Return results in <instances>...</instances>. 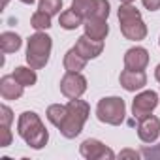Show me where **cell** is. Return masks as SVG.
I'll list each match as a JSON object with an SVG mask.
<instances>
[{
    "label": "cell",
    "instance_id": "1f68e13d",
    "mask_svg": "<svg viewBox=\"0 0 160 160\" xmlns=\"http://www.w3.org/2000/svg\"><path fill=\"white\" fill-rule=\"evenodd\" d=\"M158 45H160V38H158Z\"/></svg>",
    "mask_w": 160,
    "mask_h": 160
},
{
    "label": "cell",
    "instance_id": "d4e9b609",
    "mask_svg": "<svg viewBox=\"0 0 160 160\" xmlns=\"http://www.w3.org/2000/svg\"><path fill=\"white\" fill-rule=\"evenodd\" d=\"M141 156H145V158H160V145L145 147V149L141 151Z\"/></svg>",
    "mask_w": 160,
    "mask_h": 160
},
{
    "label": "cell",
    "instance_id": "2e32d148",
    "mask_svg": "<svg viewBox=\"0 0 160 160\" xmlns=\"http://www.w3.org/2000/svg\"><path fill=\"white\" fill-rule=\"evenodd\" d=\"M21 45H23V40L19 34L10 32V30L0 34V47H2L4 53H17L21 49Z\"/></svg>",
    "mask_w": 160,
    "mask_h": 160
},
{
    "label": "cell",
    "instance_id": "52a82bcc",
    "mask_svg": "<svg viewBox=\"0 0 160 160\" xmlns=\"http://www.w3.org/2000/svg\"><path fill=\"white\" fill-rule=\"evenodd\" d=\"M158 104H160V98H158V94L154 91H143V92L136 94V98L132 102V115H134V119L139 121V119L151 115L156 109Z\"/></svg>",
    "mask_w": 160,
    "mask_h": 160
},
{
    "label": "cell",
    "instance_id": "cb8c5ba5",
    "mask_svg": "<svg viewBox=\"0 0 160 160\" xmlns=\"http://www.w3.org/2000/svg\"><path fill=\"white\" fill-rule=\"evenodd\" d=\"M0 132H2V141H0V147H10L12 145V139H13L12 130L6 128V126H0Z\"/></svg>",
    "mask_w": 160,
    "mask_h": 160
},
{
    "label": "cell",
    "instance_id": "4fadbf2b",
    "mask_svg": "<svg viewBox=\"0 0 160 160\" xmlns=\"http://www.w3.org/2000/svg\"><path fill=\"white\" fill-rule=\"evenodd\" d=\"M83 28H85V34L89 38L98 40V42H104L106 36L109 34L108 19H102V17H87L83 23Z\"/></svg>",
    "mask_w": 160,
    "mask_h": 160
},
{
    "label": "cell",
    "instance_id": "484cf974",
    "mask_svg": "<svg viewBox=\"0 0 160 160\" xmlns=\"http://www.w3.org/2000/svg\"><path fill=\"white\" fill-rule=\"evenodd\" d=\"M141 2H143L145 10H149V12H156V10H160V0H141Z\"/></svg>",
    "mask_w": 160,
    "mask_h": 160
},
{
    "label": "cell",
    "instance_id": "ac0fdd59",
    "mask_svg": "<svg viewBox=\"0 0 160 160\" xmlns=\"http://www.w3.org/2000/svg\"><path fill=\"white\" fill-rule=\"evenodd\" d=\"M13 77L17 79V81L23 85V87H32V85H36V81H38V75H36V70L32 68V66H17L15 70H13Z\"/></svg>",
    "mask_w": 160,
    "mask_h": 160
},
{
    "label": "cell",
    "instance_id": "e0dca14e",
    "mask_svg": "<svg viewBox=\"0 0 160 160\" xmlns=\"http://www.w3.org/2000/svg\"><path fill=\"white\" fill-rule=\"evenodd\" d=\"M83 23H85V19L79 15L77 12H73L72 8L66 10V12H62L60 17H58V25H60L64 30H75L77 27H81Z\"/></svg>",
    "mask_w": 160,
    "mask_h": 160
},
{
    "label": "cell",
    "instance_id": "7402d4cb",
    "mask_svg": "<svg viewBox=\"0 0 160 160\" xmlns=\"http://www.w3.org/2000/svg\"><path fill=\"white\" fill-rule=\"evenodd\" d=\"M38 10H42V12H45V13H49L53 17V15L60 13L62 0H40V2H38Z\"/></svg>",
    "mask_w": 160,
    "mask_h": 160
},
{
    "label": "cell",
    "instance_id": "277c9868",
    "mask_svg": "<svg viewBox=\"0 0 160 160\" xmlns=\"http://www.w3.org/2000/svg\"><path fill=\"white\" fill-rule=\"evenodd\" d=\"M51 49H53V40L51 36H47L45 32H36L27 40V62L28 66H32L34 70H42L45 68V64L49 62L51 57Z\"/></svg>",
    "mask_w": 160,
    "mask_h": 160
},
{
    "label": "cell",
    "instance_id": "9a60e30c",
    "mask_svg": "<svg viewBox=\"0 0 160 160\" xmlns=\"http://www.w3.org/2000/svg\"><path fill=\"white\" fill-rule=\"evenodd\" d=\"M62 64H64V70H66V72H81V70H85V66H87V58L79 55V53L75 51V47H72V49L66 51Z\"/></svg>",
    "mask_w": 160,
    "mask_h": 160
},
{
    "label": "cell",
    "instance_id": "8992f818",
    "mask_svg": "<svg viewBox=\"0 0 160 160\" xmlns=\"http://www.w3.org/2000/svg\"><path fill=\"white\" fill-rule=\"evenodd\" d=\"M87 91V77L81 72H66L60 79V92L68 98H81Z\"/></svg>",
    "mask_w": 160,
    "mask_h": 160
},
{
    "label": "cell",
    "instance_id": "44dd1931",
    "mask_svg": "<svg viewBox=\"0 0 160 160\" xmlns=\"http://www.w3.org/2000/svg\"><path fill=\"white\" fill-rule=\"evenodd\" d=\"M30 27H32V28H36V30H40V32H43V30L51 28V15H49V13H45V12H42V10L34 12V13H32V17H30Z\"/></svg>",
    "mask_w": 160,
    "mask_h": 160
},
{
    "label": "cell",
    "instance_id": "6da1fadb",
    "mask_svg": "<svg viewBox=\"0 0 160 160\" xmlns=\"http://www.w3.org/2000/svg\"><path fill=\"white\" fill-rule=\"evenodd\" d=\"M17 134L30 149H43L49 141V132L36 111H23L17 119Z\"/></svg>",
    "mask_w": 160,
    "mask_h": 160
},
{
    "label": "cell",
    "instance_id": "ba28073f",
    "mask_svg": "<svg viewBox=\"0 0 160 160\" xmlns=\"http://www.w3.org/2000/svg\"><path fill=\"white\" fill-rule=\"evenodd\" d=\"M79 152L87 160H113L115 158V152L106 143H102L100 139H94V138H89L79 145Z\"/></svg>",
    "mask_w": 160,
    "mask_h": 160
},
{
    "label": "cell",
    "instance_id": "30bf717a",
    "mask_svg": "<svg viewBox=\"0 0 160 160\" xmlns=\"http://www.w3.org/2000/svg\"><path fill=\"white\" fill-rule=\"evenodd\" d=\"M119 83L128 92L141 91L147 85V73L143 70H128V68H124L121 72V75H119Z\"/></svg>",
    "mask_w": 160,
    "mask_h": 160
},
{
    "label": "cell",
    "instance_id": "603a6c76",
    "mask_svg": "<svg viewBox=\"0 0 160 160\" xmlns=\"http://www.w3.org/2000/svg\"><path fill=\"white\" fill-rule=\"evenodd\" d=\"M13 122V111L8 106H0V126L10 128Z\"/></svg>",
    "mask_w": 160,
    "mask_h": 160
},
{
    "label": "cell",
    "instance_id": "4316f807",
    "mask_svg": "<svg viewBox=\"0 0 160 160\" xmlns=\"http://www.w3.org/2000/svg\"><path fill=\"white\" fill-rule=\"evenodd\" d=\"M121 158H124V156H130V158H139L141 156V152H138V151H132V149H124V151H121V154H119Z\"/></svg>",
    "mask_w": 160,
    "mask_h": 160
},
{
    "label": "cell",
    "instance_id": "83f0119b",
    "mask_svg": "<svg viewBox=\"0 0 160 160\" xmlns=\"http://www.w3.org/2000/svg\"><path fill=\"white\" fill-rule=\"evenodd\" d=\"M154 79L160 83V64H158V66H156V70H154Z\"/></svg>",
    "mask_w": 160,
    "mask_h": 160
},
{
    "label": "cell",
    "instance_id": "4dcf8cb0",
    "mask_svg": "<svg viewBox=\"0 0 160 160\" xmlns=\"http://www.w3.org/2000/svg\"><path fill=\"white\" fill-rule=\"evenodd\" d=\"M8 2H10V0H4V2H2V6L6 8V6H8Z\"/></svg>",
    "mask_w": 160,
    "mask_h": 160
},
{
    "label": "cell",
    "instance_id": "8fae6325",
    "mask_svg": "<svg viewBox=\"0 0 160 160\" xmlns=\"http://www.w3.org/2000/svg\"><path fill=\"white\" fill-rule=\"evenodd\" d=\"M73 47H75V51L81 55V57H85L87 60H91V58H96V57L102 55V51H104V42L92 40V38H89L87 34H83V36L77 38V42H75Z\"/></svg>",
    "mask_w": 160,
    "mask_h": 160
},
{
    "label": "cell",
    "instance_id": "7a4b0ae2",
    "mask_svg": "<svg viewBox=\"0 0 160 160\" xmlns=\"http://www.w3.org/2000/svg\"><path fill=\"white\" fill-rule=\"evenodd\" d=\"M91 115V106L81 100V98H73L66 104V117L62 124L58 126V132L66 139H73L83 132V126Z\"/></svg>",
    "mask_w": 160,
    "mask_h": 160
},
{
    "label": "cell",
    "instance_id": "9c48e42d",
    "mask_svg": "<svg viewBox=\"0 0 160 160\" xmlns=\"http://www.w3.org/2000/svg\"><path fill=\"white\" fill-rule=\"evenodd\" d=\"M138 136L143 143L151 145L160 136V119L154 115H147L138 121Z\"/></svg>",
    "mask_w": 160,
    "mask_h": 160
},
{
    "label": "cell",
    "instance_id": "f546056e",
    "mask_svg": "<svg viewBox=\"0 0 160 160\" xmlns=\"http://www.w3.org/2000/svg\"><path fill=\"white\" fill-rule=\"evenodd\" d=\"M119 2H121V4H132L134 0H119Z\"/></svg>",
    "mask_w": 160,
    "mask_h": 160
},
{
    "label": "cell",
    "instance_id": "5bb4252c",
    "mask_svg": "<svg viewBox=\"0 0 160 160\" xmlns=\"http://www.w3.org/2000/svg\"><path fill=\"white\" fill-rule=\"evenodd\" d=\"M25 92V87L12 75H2L0 79V94L4 100H19Z\"/></svg>",
    "mask_w": 160,
    "mask_h": 160
},
{
    "label": "cell",
    "instance_id": "3957f363",
    "mask_svg": "<svg viewBox=\"0 0 160 160\" xmlns=\"http://www.w3.org/2000/svg\"><path fill=\"white\" fill-rule=\"evenodd\" d=\"M119 27H121V34L130 40V42H141L147 38V25L141 19V12L132 6V4H121L119 12Z\"/></svg>",
    "mask_w": 160,
    "mask_h": 160
},
{
    "label": "cell",
    "instance_id": "5b68a950",
    "mask_svg": "<svg viewBox=\"0 0 160 160\" xmlns=\"http://www.w3.org/2000/svg\"><path fill=\"white\" fill-rule=\"evenodd\" d=\"M96 117L104 124L121 126L126 117V104L121 96H106L96 106Z\"/></svg>",
    "mask_w": 160,
    "mask_h": 160
},
{
    "label": "cell",
    "instance_id": "7c38bea8",
    "mask_svg": "<svg viewBox=\"0 0 160 160\" xmlns=\"http://www.w3.org/2000/svg\"><path fill=\"white\" fill-rule=\"evenodd\" d=\"M149 64V51L145 47H130L124 53V68L128 70H145Z\"/></svg>",
    "mask_w": 160,
    "mask_h": 160
},
{
    "label": "cell",
    "instance_id": "f1b7e54d",
    "mask_svg": "<svg viewBox=\"0 0 160 160\" xmlns=\"http://www.w3.org/2000/svg\"><path fill=\"white\" fill-rule=\"evenodd\" d=\"M19 2H23V4H28V6H32L36 0H19Z\"/></svg>",
    "mask_w": 160,
    "mask_h": 160
},
{
    "label": "cell",
    "instance_id": "ffe728a7",
    "mask_svg": "<svg viewBox=\"0 0 160 160\" xmlns=\"http://www.w3.org/2000/svg\"><path fill=\"white\" fill-rule=\"evenodd\" d=\"M45 117H47V121L53 124V126H60L62 124V121H64V117H66V106H62V104H51L49 108H47V111H45Z\"/></svg>",
    "mask_w": 160,
    "mask_h": 160
},
{
    "label": "cell",
    "instance_id": "d6986e66",
    "mask_svg": "<svg viewBox=\"0 0 160 160\" xmlns=\"http://www.w3.org/2000/svg\"><path fill=\"white\" fill-rule=\"evenodd\" d=\"M96 2H98V0H72V10L77 12L83 19H87V17L94 15Z\"/></svg>",
    "mask_w": 160,
    "mask_h": 160
}]
</instances>
